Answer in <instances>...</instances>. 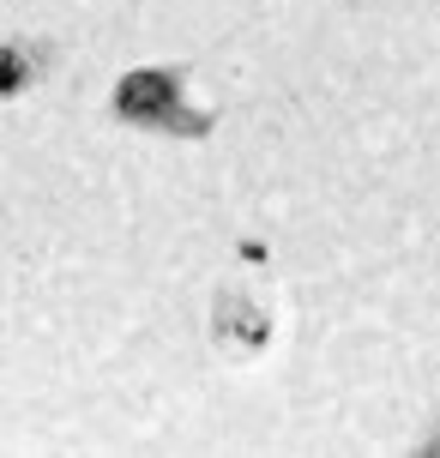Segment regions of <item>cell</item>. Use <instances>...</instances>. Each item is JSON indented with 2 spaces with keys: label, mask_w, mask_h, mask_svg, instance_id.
I'll return each mask as SVG.
<instances>
[{
  "label": "cell",
  "mask_w": 440,
  "mask_h": 458,
  "mask_svg": "<svg viewBox=\"0 0 440 458\" xmlns=\"http://www.w3.org/2000/svg\"><path fill=\"white\" fill-rule=\"evenodd\" d=\"M182 91V72H133L127 85H121V97H115V109L121 114H133V121H163L169 114V97Z\"/></svg>",
  "instance_id": "cell-1"
},
{
  "label": "cell",
  "mask_w": 440,
  "mask_h": 458,
  "mask_svg": "<svg viewBox=\"0 0 440 458\" xmlns=\"http://www.w3.org/2000/svg\"><path fill=\"white\" fill-rule=\"evenodd\" d=\"M24 48H0V91H19L24 85Z\"/></svg>",
  "instance_id": "cell-2"
}]
</instances>
